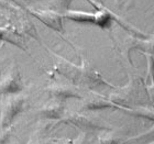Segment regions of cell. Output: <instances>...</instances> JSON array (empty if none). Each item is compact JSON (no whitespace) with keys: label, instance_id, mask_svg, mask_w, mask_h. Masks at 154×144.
I'll list each match as a JSON object with an SVG mask.
<instances>
[{"label":"cell","instance_id":"6da1fadb","mask_svg":"<svg viewBox=\"0 0 154 144\" xmlns=\"http://www.w3.org/2000/svg\"><path fill=\"white\" fill-rule=\"evenodd\" d=\"M55 69L73 83H80L89 87H96L103 84V78L95 71L89 67L72 64L60 56H57V62L55 63Z\"/></svg>","mask_w":154,"mask_h":144},{"label":"cell","instance_id":"7a4b0ae2","mask_svg":"<svg viewBox=\"0 0 154 144\" xmlns=\"http://www.w3.org/2000/svg\"><path fill=\"white\" fill-rule=\"evenodd\" d=\"M142 86L141 81L137 78H133L128 83V85L122 87L118 91L113 93L109 97V100L119 108L130 109V107L134 106L139 103L141 98Z\"/></svg>","mask_w":154,"mask_h":144},{"label":"cell","instance_id":"3957f363","mask_svg":"<svg viewBox=\"0 0 154 144\" xmlns=\"http://www.w3.org/2000/svg\"><path fill=\"white\" fill-rule=\"evenodd\" d=\"M61 121L75 125L77 128L83 129L85 131H96V130H110V128L101 121L100 119L91 118L89 115L75 111L65 112Z\"/></svg>","mask_w":154,"mask_h":144},{"label":"cell","instance_id":"277c9868","mask_svg":"<svg viewBox=\"0 0 154 144\" xmlns=\"http://www.w3.org/2000/svg\"><path fill=\"white\" fill-rule=\"evenodd\" d=\"M26 98L21 95H11L7 99L0 115V127L8 129L11 127L13 120L24 109Z\"/></svg>","mask_w":154,"mask_h":144},{"label":"cell","instance_id":"5b68a950","mask_svg":"<svg viewBox=\"0 0 154 144\" xmlns=\"http://www.w3.org/2000/svg\"><path fill=\"white\" fill-rule=\"evenodd\" d=\"M23 85L18 68L12 66L0 78V93L18 95L22 90Z\"/></svg>","mask_w":154,"mask_h":144},{"label":"cell","instance_id":"8992f818","mask_svg":"<svg viewBox=\"0 0 154 144\" xmlns=\"http://www.w3.org/2000/svg\"><path fill=\"white\" fill-rule=\"evenodd\" d=\"M65 17L69 20L80 23H94L99 26H107L110 22V16L107 12L99 11L97 13H87L80 11H68Z\"/></svg>","mask_w":154,"mask_h":144},{"label":"cell","instance_id":"52a82bcc","mask_svg":"<svg viewBox=\"0 0 154 144\" xmlns=\"http://www.w3.org/2000/svg\"><path fill=\"white\" fill-rule=\"evenodd\" d=\"M33 16H35L40 21L44 23L48 28L57 31V32H63V20L62 17L57 12L54 11H33Z\"/></svg>","mask_w":154,"mask_h":144},{"label":"cell","instance_id":"ba28073f","mask_svg":"<svg viewBox=\"0 0 154 144\" xmlns=\"http://www.w3.org/2000/svg\"><path fill=\"white\" fill-rule=\"evenodd\" d=\"M48 90L52 96L58 100L67 99V98H82L79 90L73 85L56 84V85L48 87Z\"/></svg>","mask_w":154,"mask_h":144},{"label":"cell","instance_id":"9c48e42d","mask_svg":"<svg viewBox=\"0 0 154 144\" xmlns=\"http://www.w3.org/2000/svg\"><path fill=\"white\" fill-rule=\"evenodd\" d=\"M107 108H119V107L116 106L115 103H111L109 99H107V98H105L103 96H99V95L88 96L83 100V103H82V109L90 110V111L101 110V109Z\"/></svg>","mask_w":154,"mask_h":144},{"label":"cell","instance_id":"30bf717a","mask_svg":"<svg viewBox=\"0 0 154 144\" xmlns=\"http://www.w3.org/2000/svg\"><path fill=\"white\" fill-rule=\"evenodd\" d=\"M38 113L42 118L48 119V120H52V121L62 120L65 113L64 105L60 101H51V103L44 105L42 108H40Z\"/></svg>","mask_w":154,"mask_h":144},{"label":"cell","instance_id":"8fae6325","mask_svg":"<svg viewBox=\"0 0 154 144\" xmlns=\"http://www.w3.org/2000/svg\"><path fill=\"white\" fill-rule=\"evenodd\" d=\"M71 141L66 139H58L48 135H35L33 134L26 144H69Z\"/></svg>","mask_w":154,"mask_h":144},{"label":"cell","instance_id":"7c38bea8","mask_svg":"<svg viewBox=\"0 0 154 144\" xmlns=\"http://www.w3.org/2000/svg\"><path fill=\"white\" fill-rule=\"evenodd\" d=\"M0 40L9 42V43L16 45L18 47L22 48V50H26V48H24V45H23V41L18 36V34H17L14 31H12V30L0 28Z\"/></svg>","mask_w":154,"mask_h":144},{"label":"cell","instance_id":"4fadbf2b","mask_svg":"<svg viewBox=\"0 0 154 144\" xmlns=\"http://www.w3.org/2000/svg\"><path fill=\"white\" fill-rule=\"evenodd\" d=\"M129 113H131L132 115L139 117V118L143 119H149L154 121V109L150 108H134V109H127Z\"/></svg>","mask_w":154,"mask_h":144},{"label":"cell","instance_id":"5bb4252c","mask_svg":"<svg viewBox=\"0 0 154 144\" xmlns=\"http://www.w3.org/2000/svg\"><path fill=\"white\" fill-rule=\"evenodd\" d=\"M125 141H123L120 136L112 134V133H103L99 136V144H123Z\"/></svg>","mask_w":154,"mask_h":144},{"label":"cell","instance_id":"9a60e30c","mask_svg":"<svg viewBox=\"0 0 154 144\" xmlns=\"http://www.w3.org/2000/svg\"><path fill=\"white\" fill-rule=\"evenodd\" d=\"M12 133V128L3 129L0 127V144H7Z\"/></svg>","mask_w":154,"mask_h":144},{"label":"cell","instance_id":"2e32d148","mask_svg":"<svg viewBox=\"0 0 154 144\" xmlns=\"http://www.w3.org/2000/svg\"><path fill=\"white\" fill-rule=\"evenodd\" d=\"M142 50L154 54V38L153 40H149V41H145L142 43Z\"/></svg>","mask_w":154,"mask_h":144},{"label":"cell","instance_id":"e0dca14e","mask_svg":"<svg viewBox=\"0 0 154 144\" xmlns=\"http://www.w3.org/2000/svg\"><path fill=\"white\" fill-rule=\"evenodd\" d=\"M73 144H90V141H89V139L87 138L86 133H82V134L73 142Z\"/></svg>","mask_w":154,"mask_h":144},{"label":"cell","instance_id":"ac0fdd59","mask_svg":"<svg viewBox=\"0 0 154 144\" xmlns=\"http://www.w3.org/2000/svg\"><path fill=\"white\" fill-rule=\"evenodd\" d=\"M55 2H56V6L66 9V8H68L69 3L72 2V0H55Z\"/></svg>","mask_w":154,"mask_h":144},{"label":"cell","instance_id":"d6986e66","mask_svg":"<svg viewBox=\"0 0 154 144\" xmlns=\"http://www.w3.org/2000/svg\"><path fill=\"white\" fill-rule=\"evenodd\" d=\"M149 93H150V96H151L152 100H153V107H154V88H149Z\"/></svg>","mask_w":154,"mask_h":144},{"label":"cell","instance_id":"ffe728a7","mask_svg":"<svg viewBox=\"0 0 154 144\" xmlns=\"http://www.w3.org/2000/svg\"><path fill=\"white\" fill-rule=\"evenodd\" d=\"M150 144H154V142H151V143H150Z\"/></svg>","mask_w":154,"mask_h":144}]
</instances>
